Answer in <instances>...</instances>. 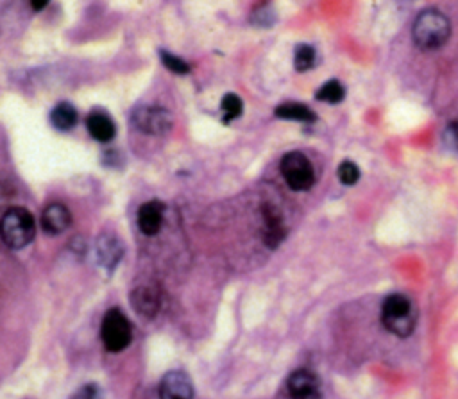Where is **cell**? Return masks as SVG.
Listing matches in <instances>:
<instances>
[{"mask_svg": "<svg viewBox=\"0 0 458 399\" xmlns=\"http://www.w3.org/2000/svg\"><path fill=\"white\" fill-rule=\"evenodd\" d=\"M51 122L58 131H72L79 122V113L70 102H59L51 111Z\"/></svg>", "mask_w": 458, "mask_h": 399, "instance_id": "5bb4252c", "label": "cell"}, {"mask_svg": "<svg viewBox=\"0 0 458 399\" xmlns=\"http://www.w3.org/2000/svg\"><path fill=\"white\" fill-rule=\"evenodd\" d=\"M315 59H317V52H315V49L311 45L301 43V45L295 47L294 66L297 72H308L310 68H314Z\"/></svg>", "mask_w": 458, "mask_h": 399, "instance_id": "d6986e66", "label": "cell"}, {"mask_svg": "<svg viewBox=\"0 0 458 399\" xmlns=\"http://www.w3.org/2000/svg\"><path fill=\"white\" fill-rule=\"evenodd\" d=\"M161 63L167 66V70H171L172 74L185 75L190 72V65H188L185 59H181L179 56H175V54H171V52H167V51H161Z\"/></svg>", "mask_w": 458, "mask_h": 399, "instance_id": "44dd1931", "label": "cell"}, {"mask_svg": "<svg viewBox=\"0 0 458 399\" xmlns=\"http://www.w3.org/2000/svg\"><path fill=\"white\" fill-rule=\"evenodd\" d=\"M132 307L140 312L142 315H147V317H152V315L158 312L159 307V297L156 294L154 288L151 287H142L135 292L132 295Z\"/></svg>", "mask_w": 458, "mask_h": 399, "instance_id": "2e32d148", "label": "cell"}, {"mask_svg": "<svg viewBox=\"0 0 458 399\" xmlns=\"http://www.w3.org/2000/svg\"><path fill=\"white\" fill-rule=\"evenodd\" d=\"M70 399H104V395H102V391L97 385L88 383L79 388V391H75V394Z\"/></svg>", "mask_w": 458, "mask_h": 399, "instance_id": "603a6c76", "label": "cell"}, {"mask_svg": "<svg viewBox=\"0 0 458 399\" xmlns=\"http://www.w3.org/2000/svg\"><path fill=\"white\" fill-rule=\"evenodd\" d=\"M163 217H165V208L159 201H149L144 202L138 209V215H136V221H138V228L144 235L147 237H154L161 231V226H163Z\"/></svg>", "mask_w": 458, "mask_h": 399, "instance_id": "9c48e42d", "label": "cell"}, {"mask_svg": "<svg viewBox=\"0 0 458 399\" xmlns=\"http://www.w3.org/2000/svg\"><path fill=\"white\" fill-rule=\"evenodd\" d=\"M159 399H194V385L187 372H167L159 383Z\"/></svg>", "mask_w": 458, "mask_h": 399, "instance_id": "ba28073f", "label": "cell"}, {"mask_svg": "<svg viewBox=\"0 0 458 399\" xmlns=\"http://www.w3.org/2000/svg\"><path fill=\"white\" fill-rule=\"evenodd\" d=\"M451 36V22L437 9H426L419 13L411 27V39L421 51H439Z\"/></svg>", "mask_w": 458, "mask_h": 399, "instance_id": "6da1fadb", "label": "cell"}, {"mask_svg": "<svg viewBox=\"0 0 458 399\" xmlns=\"http://www.w3.org/2000/svg\"><path fill=\"white\" fill-rule=\"evenodd\" d=\"M47 6V2H31V8L36 9V11H39V9H43Z\"/></svg>", "mask_w": 458, "mask_h": 399, "instance_id": "cb8c5ba5", "label": "cell"}, {"mask_svg": "<svg viewBox=\"0 0 458 399\" xmlns=\"http://www.w3.org/2000/svg\"><path fill=\"white\" fill-rule=\"evenodd\" d=\"M276 116L278 118H283V121H295V122H314L315 121V113L308 108L307 104H301V102H283L276 108Z\"/></svg>", "mask_w": 458, "mask_h": 399, "instance_id": "9a60e30c", "label": "cell"}, {"mask_svg": "<svg viewBox=\"0 0 458 399\" xmlns=\"http://www.w3.org/2000/svg\"><path fill=\"white\" fill-rule=\"evenodd\" d=\"M72 214L61 202H52L42 214V228L49 235H61L63 231L70 228Z\"/></svg>", "mask_w": 458, "mask_h": 399, "instance_id": "30bf717a", "label": "cell"}, {"mask_svg": "<svg viewBox=\"0 0 458 399\" xmlns=\"http://www.w3.org/2000/svg\"><path fill=\"white\" fill-rule=\"evenodd\" d=\"M337 176H338V181H340L342 185L353 186L354 183L360 179V168H358L357 163L346 159V161H342L340 165H338Z\"/></svg>", "mask_w": 458, "mask_h": 399, "instance_id": "ffe728a7", "label": "cell"}, {"mask_svg": "<svg viewBox=\"0 0 458 399\" xmlns=\"http://www.w3.org/2000/svg\"><path fill=\"white\" fill-rule=\"evenodd\" d=\"M132 125L145 135H165L172 128V116L158 106H142L131 116Z\"/></svg>", "mask_w": 458, "mask_h": 399, "instance_id": "8992f818", "label": "cell"}, {"mask_svg": "<svg viewBox=\"0 0 458 399\" xmlns=\"http://www.w3.org/2000/svg\"><path fill=\"white\" fill-rule=\"evenodd\" d=\"M285 238V224L276 208H264V240L268 247H278Z\"/></svg>", "mask_w": 458, "mask_h": 399, "instance_id": "4fadbf2b", "label": "cell"}, {"mask_svg": "<svg viewBox=\"0 0 458 399\" xmlns=\"http://www.w3.org/2000/svg\"><path fill=\"white\" fill-rule=\"evenodd\" d=\"M287 392L290 399H321L323 385L315 372L308 369H297L288 376Z\"/></svg>", "mask_w": 458, "mask_h": 399, "instance_id": "52a82bcc", "label": "cell"}, {"mask_svg": "<svg viewBox=\"0 0 458 399\" xmlns=\"http://www.w3.org/2000/svg\"><path fill=\"white\" fill-rule=\"evenodd\" d=\"M86 128H88V133L94 136L97 142L101 144H106V142H111L117 135V125L113 122V118L109 115L102 111H92L86 118Z\"/></svg>", "mask_w": 458, "mask_h": 399, "instance_id": "7c38bea8", "label": "cell"}, {"mask_svg": "<svg viewBox=\"0 0 458 399\" xmlns=\"http://www.w3.org/2000/svg\"><path fill=\"white\" fill-rule=\"evenodd\" d=\"M221 109L222 121H224L225 124H229V122L240 118L242 113H244V102H242V99L238 97L237 93H225L221 102Z\"/></svg>", "mask_w": 458, "mask_h": 399, "instance_id": "ac0fdd59", "label": "cell"}, {"mask_svg": "<svg viewBox=\"0 0 458 399\" xmlns=\"http://www.w3.org/2000/svg\"><path fill=\"white\" fill-rule=\"evenodd\" d=\"M442 140H444V144H446V147H450L451 151L458 152V121L450 122V124L446 125Z\"/></svg>", "mask_w": 458, "mask_h": 399, "instance_id": "7402d4cb", "label": "cell"}, {"mask_svg": "<svg viewBox=\"0 0 458 399\" xmlns=\"http://www.w3.org/2000/svg\"><path fill=\"white\" fill-rule=\"evenodd\" d=\"M280 171L290 190L307 192L315 185L314 165L303 152H287L281 158Z\"/></svg>", "mask_w": 458, "mask_h": 399, "instance_id": "5b68a950", "label": "cell"}, {"mask_svg": "<svg viewBox=\"0 0 458 399\" xmlns=\"http://www.w3.org/2000/svg\"><path fill=\"white\" fill-rule=\"evenodd\" d=\"M344 97H346V88L337 79L326 81L315 93V99L321 102H326V104H338V102L344 101Z\"/></svg>", "mask_w": 458, "mask_h": 399, "instance_id": "e0dca14e", "label": "cell"}, {"mask_svg": "<svg viewBox=\"0 0 458 399\" xmlns=\"http://www.w3.org/2000/svg\"><path fill=\"white\" fill-rule=\"evenodd\" d=\"M97 258L99 264L104 269L111 271L118 265V262L124 258V247H122L120 240L113 235H101L97 240Z\"/></svg>", "mask_w": 458, "mask_h": 399, "instance_id": "8fae6325", "label": "cell"}, {"mask_svg": "<svg viewBox=\"0 0 458 399\" xmlns=\"http://www.w3.org/2000/svg\"><path fill=\"white\" fill-rule=\"evenodd\" d=\"M101 338L109 353H120L132 342V326L118 308L106 312L101 324Z\"/></svg>", "mask_w": 458, "mask_h": 399, "instance_id": "277c9868", "label": "cell"}, {"mask_svg": "<svg viewBox=\"0 0 458 399\" xmlns=\"http://www.w3.org/2000/svg\"><path fill=\"white\" fill-rule=\"evenodd\" d=\"M417 322L414 302L403 294H390L381 302V324L394 337L407 338L414 333Z\"/></svg>", "mask_w": 458, "mask_h": 399, "instance_id": "7a4b0ae2", "label": "cell"}, {"mask_svg": "<svg viewBox=\"0 0 458 399\" xmlns=\"http://www.w3.org/2000/svg\"><path fill=\"white\" fill-rule=\"evenodd\" d=\"M36 235V222L29 209L22 206L9 208L0 219V238L8 247L24 249Z\"/></svg>", "mask_w": 458, "mask_h": 399, "instance_id": "3957f363", "label": "cell"}]
</instances>
